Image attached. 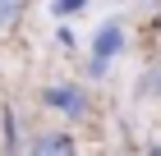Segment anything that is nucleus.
Returning a JSON list of instances; mask_svg holds the SVG:
<instances>
[{"label": "nucleus", "mask_w": 161, "mask_h": 156, "mask_svg": "<svg viewBox=\"0 0 161 156\" xmlns=\"http://www.w3.org/2000/svg\"><path fill=\"white\" fill-rule=\"evenodd\" d=\"M120 41H124L120 23H106V28H101V32H97V46H92V69H106V60L120 51Z\"/></svg>", "instance_id": "1"}, {"label": "nucleus", "mask_w": 161, "mask_h": 156, "mask_svg": "<svg viewBox=\"0 0 161 156\" xmlns=\"http://www.w3.org/2000/svg\"><path fill=\"white\" fill-rule=\"evenodd\" d=\"M42 101H46V106H55V110H69V115H78V110H83V96H78L74 87H51V92H42Z\"/></svg>", "instance_id": "2"}, {"label": "nucleus", "mask_w": 161, "mask_h": 156, "mask_svg": "<svg viewBox=\"0 0 161 156\" xmlns=\"http://www.w3.org/2000/svg\"><path fill=\"white\" fill-rule=\"evenodd\" d=\"M69 138H37V152H69Z\"/></svg>", "instance_id": "3"}, {"label": "nucleus", "mask_w": 161, "mask_h": 156, "mask_svg": "<svg viewBox=\"0 0 161 156\" xmlns=\"http://www.w3.org/2000/svg\"><path fill=\"white\" fill-rule=\"evenodd\" d=\"M19 5H23V0H0V28H5V23H14Z\"/></svg>", "instance_id": "4"}, {"label": "nucleus", "mask_w": 161, "mask_h": 156, "mask_svg": "<svg viewBox=\"0 0 161 156\" xmlns=\"http://www.w3.org/2000/svg\"><path fill=\"white\" fill-rule=\"evenodd\" d=\"M83 5H87V0H55V14H60V19H64V14H74V9H83Z\"/></svg>", "instance_id": "5"}]
</instances>
